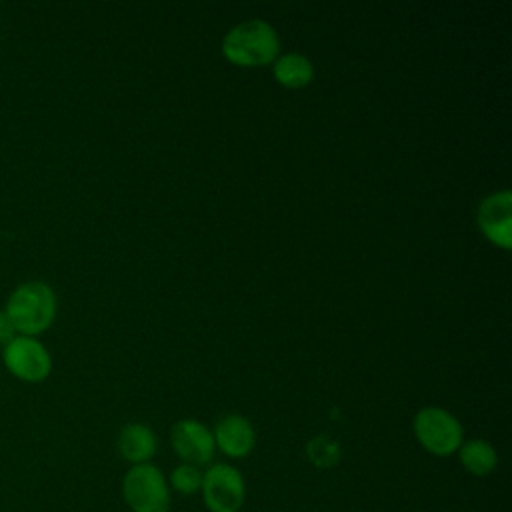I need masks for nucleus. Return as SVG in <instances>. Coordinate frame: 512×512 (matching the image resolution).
<instances>
[{
    "instance_id": "12",
    "label": "nucleus",
    "mask_w": 512,
    "mask_h": 512,
    "mask_svg": "<svg viewBox=\"0 0 512 512\" xmlns=\"http://www.w3.org/2000/svg\"><path fill=\"white\" fill-rule=\"evenodd\" d=\"M274 76L282 86L300 88L312 80L314 66L304 54L288 52L274 62Z\"/></svg>"
},
{
    "instance_id": "1",
    "label": "nucleus",
    "mask_w": 512,
    "mask_h": 512,
    "mask_svg": "<svg viewBox=\"0 0 512 512\" xmlns=\"http://www.w3.org/2000/svg\"><path fill=\"white\" fill-rule=\"evenodd\" d=\"M16 334L36 336L44 332L56 316V294L40 280H30L18 284L4 306Z\"/></svg>"
},
{
    "instance_id": "9",
    "label": "nucleus",
    "mask_w": 512,
    "mask_h": 512,
    "mask_svg": "<svg viewBox=\"0 0 512 512\" xmlns=\"http://www.w3.org/2000/svg\"><path fill=\"white\" fill-rule=\"evenodd\" d=\"M212 436L216 448H220L230 458L248 456L256 442V434L250 420H246L240 414H228L222 420H218Z\"/></svg>"
},
{
    "instance_id": "6",
    "label": "nucleus",
    "mask_w": 512,
    "mask_h": 512,
    "mask_svg": "<svg viewBox=\"0 0 512 512\" xmlns=\"http://www.w3.org/2000/svg\"><path fill=\"white\" fill-rule=\"evenodd\" d=\"M2 362L10 374L24 382H42L52 370V358L46 346L34 336L16 334L2 348Z\"/></svg>"
},
{
    "instance_id": "8",
    "label": "nucleus",
    "mask_w": 512,
    "mask_h": 512,
    "mask_svg": "<svg viewBox=\"0 0 512 512\" xmlns=\"http://www.w3.org/2000/svg\"><path fill=\"white\" fill-rule=\"evenodd\" d=\"M478 224L490 242L508 250L512 246V194L502 190L486 196L478 208Z\"/></svg>"
},
{
    "instance_id": "15",
    "label": "nucleus",
    "mask_w": 512,
    "mask_h": 512,
    "mask_svg": "<svg viewBox=\"0 0 512 512\" xmlns=\"http://www.w3.org/2000/svg\"><path fill=\"white\" fill-rule=\"evenodd\" d=\"M16 336V330L4 310H0V344L6 346Z\"/></svg>"
},
{
    "instance_id": "11",
    "label": "nucleus",
    "mask_w": 512,
    "mask_h": 512,
    "mask_svg": "<svg viewBox=\"0 0 512 512\" xmlns=\"http://www.w3.org/2000/svg\"><path fill=\"white\" fill-rule=\"evenodd\" d=\"M456 452H458L460 464L472 476H488L498 464V454H496L494 446L486 440H480V438H472V440L462 442Z\"/></svg>"
},
{
    "instance_id": "5",
    "label": "nucleus",
    "mask_w": 512,
    "mask_h": 512,
    "mask_svg": "<svg viewBox=\"0 0 512 512\" xmlns=\"http://www.w3.org/2000/svg\"><path fill=\"white\" fill-rule=\"evenodd\" d=\"M200 494L210 512H238L246 498V482L238 468L218 462L202 472Z\"/></svg>"
},
{
    "instance_id": "4",
    "label": "nucleus",
    "mask_w": 512,
    "mask_h": 512,
    "mask_svg": "<svg viewBox=\"0 0 512 512\" xmlns=\"http://www.w3.org/2000/svg\"><path fill=\"white\" fill-rule=\"evenodd\" d=\"M414 434L418 442L434 456L454 454L464 442V432L458 418L438 406H426L416 414Z\"/></svg>"
},
{
    "instance_id": "3",
    "label": "nucleus",
    "mask_w": 512,
    "mask_h": 512,
    "mask_svg": "<svg viewBox=\"0 0 512 512\" xmlns=\"http://www.w3.org/2000/svg\"><path fill=\"white\" fill-rule=\"evenodd\" d=\"M122 498L132 512H168L172 500L168 480L150 462L134 464L124 474Z\"/></svg>"
},
{
    "instance_id": "7",
    "label": "nucleus",
    "mask_w": 512,
    "mask_h": 512,
    "mask_svg": "<svg viewBox=\"0 0 512 512\" xmlns=\"http://www.w3.org/2000/svg\"><path fill=\"white\" fill-rule=\"evenodd\" d=\"M170 442L184 464H192L198 468L202 464H208L216 450L212 432L202 422L192 418H184L172 426Z\"/></svg>"
},
{
    "instance_id": "14",
    "label": "nucleus",
    "mask_w": 512,
    "mask_h": 512,
    "mask_svg": "<svg viewBox=\"0 0 512 512\" xmlns=\"http://www.w3.org/2000/svg\"><path fill=\"white\" fill-rule=\"evenodd\" d=\"M306 452H308V458L316 464V466H332L338 462L340 458V446L338 442H334L332 438L328 436H316L308 442L306 446Z\"/></svg>"
},
{
    "instance_id": "2",
    "label": "nucleus",
    "mask_w": 512,
    "mask_h": 512,
    "mask_svg": "<svg viewBox=\"0 0 512 512\" xmlns=\"http://www.w3.org/2000/svg\"><path fill=\"white\" fill-rule=\"evenodd\" d=\"M278 48V34L264 20L240 22L222 40V54L238 66H264L276 58Z\"/></svg>"
},
{
    "instance_id": "13",
    "label": "nucleus",
    "mask_w": 512,
    "mask_h": 512,
    "mask_svg": "<svg viewBox=\"0 0 512 512\" xmlns=\"http://www.w3.org/2000/svg\"><path fill=\"white\" fill-rule=\"evenodd\" d=\"M168 486L184 496L196 494V492H200V486H202V470L198 466L182 462L170 472Z\"/></svg>"
},
{
    "instance_id": "10",
    "label": "nucleus",
    "mask_w": 512,
    "mask_h": 512,
    "mask_svg": "<svg viewBox=\"0 0 512 512\" xmlns=\"http://www.w3.org/2000/svg\"><path fill=\"white\" fill-rule=\"evenodd\" d=\"M118 452L124 460L132 462V466L144 464L156 452V436L148 426L140 422L126 424L118 434Z\"/></svg>"
}]
</instances>
